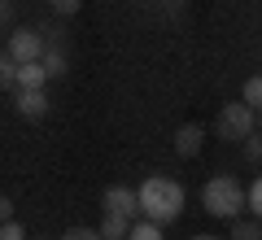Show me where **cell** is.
<instances>
[{"instance_id":"cell-20","label":"cell","mask_w":262,"mask_h":240,"mask_svg":"<svg viewBox=\"0 0 262 240\" xmlns=\"http://www.w3.org/2000/svg\"><path fill=\"white\" fill-rule=\"evenodd\" d=\"M13 219V201H9V197H0V223H9Z\"/></svg>"},{"instance_id":"cell-23","label":"cell","mask_w":262,"mask_h":240,"mask_svg":"<svg viewBox=\"0 0 262 240\" xmlns=\"http://www.w3.org/2000/svg\"><path fill=\"white\" fill-rule=\"evenodd\" d=\"M258 223H262V219H258ZM258 240H262V231H258Z\"/></svg>"},{"instance_id":"cell-11","label":"cell","mask_w":262,"mask_h":240,"mask_svg":"<svg viewBox=\"0 0 262 240\" xmlns=\"http://www.w3.org/2000/svg\"><path fill=\"white\" fill-rule=\"evenodd\" d=\"M0 88H5V92L18 88V61H13L9 53H0Z\"/></svg>"},{"instance_id":"cell-12","label":"cell","mask_w":262,"mask_h":240,"mask_svg":"<svg viewBox=\"0 0 262 240\" xmlns=\"http://www.w3.org/2000/svg\"><path fill=\"white\" fill-rule=\"evenodd\" d=\"M262 223L258 219H232V240H258Z\"/></svg>"},{"instance_id":"cell-8","label":"cell","mask_w":262,"mask_h":240,"mask_svg":"<svg viewBox=\"0 0 262 240\" xmlns=\"http://www.w3.org/2000/svg\"><path fill=\"white\" fill-rule=\"evenodd\" d=\"M48 83V70H44V61H22L18 66V88H44ZM13 88V92H18Z\"/></svg>"},{"instance_id":"cell-5","label":"cell","mask_w":262,"mask_h":240,"mask_svg":"<svg viewBox=\"0 0 262 240\" xmlns=\"http://www.w3.org/2000/svg\"><path fill=\"white\" fill-rule=\"evenodd\" d=\"M101 205H105V214H122V219H136V214H140V197H136V188H127V184L105 188Z\"/></svg>"},{"instance_id":"cell-13","label":"cell","mask_w":262,"mask_h":240,"mask_svg":"<svg viewBox=\"0 0 262 240\" xmlns=\"http://www.w3.org/2000/svg\"><path fill=\"white\" fill-rule=\"evenodd\" d=\"M245 210H249L253 219H262V175L253 179L249 188H245Z\"/></svg>"},{"instance_id":"cell-24","label":"cell","mask_w":262,"mask_h":240,"mask_svg":"<svg viewBox=\"0 0 262 240\" xmlns=\"http://www.w3.org/2000/svg\"><path fill=\"white\" fill-rule=\"evenodd\" d=\"M39 240H44V236H39Z\"/></svg>"},{"instance_id":"cell-17","label":"cell","mask_w":262,"mask_h":240,"mask_svg":"<svg viewBox=\"0 0 262 240\" xmlns=\"http://www.w3.org/2000/svg\"><path fill=\"white\" fill-rule=\"evenodd\" d=\"M241 144H245V157L249 162H262V136H245Z\"/></svg>"},{"instance_id":"cell-15","label":"cell","mask_w":262,"mask_h":240,"mask_svg":"<svg viewBox=\"0 0 262 240\" xmlns=\"http://www.w3.org/2000/svg\"><path fill=\"white\" fill-rule=\"evenodd\" d=\"M241 101L249 105V110H262V74H253L249 83H245V92H241Z\"/></svg>"},{"instance_id":"cell-10","label":"cell","mask_w":262,"mask_h":240,"mask_svg":"<svg viewBox=\"0 0 262 240\" xmlns=\"http://www.w3.org/2000/svg\"><path fill=\"white\" fill-rule=\"evenodd\" d=\"M39 61H44L48 79H61V74H66V53H61V48H44V57H39Z\"/></svg>"},{"instance_id":"cell-21","label":"cell","mask_w":262,"mask_h":240,"mask_svg":"<svg viewBox=\"0 0 262 240\" xmlns=\"http://www.w3.org/2000/svg\"><path fill=\"white\" fill-rule=\"evenodd\" d=\"M9 18H13V5H9V0H0V27H5Z\"/></svg>"},{"instance_id":"cell-4","label":"cell","mask_w":262,"mask_h":240,"mask_svg":"<svg viewBox=\"0 0 262 240\" xmlns=\"http://www.w3.org/2000/svg\"><path fill=\"white\" fill-rule=\"evenodd\" d=\"M44 35H39V31H27V27H18V31H13V35H9V44H5V53H9L13 57V61H39V57H44Z\"/></svg>"},{"instance_id":"cell-3","label":"cell","mask_w":262,"mask_h":240,"mask_svg":"<svg viewBox=\"0 0 262 240\" xmlns=\"http://www.w3.org/2000/svg\"><path fill=\"white\" fill-rule=\"evenodd\" d=\"M253 118H258V110H249L245 101H227L214 118V131H219V140H236L241 144L245 136H253Z\"/></svg>"},{"instance_id":"cell-22","label":"cell","mask_w":262,"mask_h":240,"mask_svg":"<svg viewBox=\"0 0 262 240\" xmlns=\"http://www.w3.org/2000/svg\"><path fill=\"white\" fill-rule=\"evenodd\" d=\"M192 240H219V236H192Z\"/></svg>"},{"instance_id":"cell-19","label":"cell","mask_w":262,"mask_h":240,"mask_svg":"<svg viewBox=\"0 0 262 240\" xmlns=\"http://www.w3.org/2000/svg\"><path fill=\"white\" fill-rule=\"evenodd\" d=\"M0 240H27V231H22V223H0Z\"/></svg>"},{"instance_id":"cell-14","label":"cell","mask_w":262,"mask_h":240,"mask_svg":"<svg viewBox=\"0 0 262 240\" xmlns=\"http://www.w3.org/2000/svg\"><path fill=\"white\" fill-rule=\"evenodd\" d=\"M127 240H162V227L158 223H131V231H127Z\"/></svg>"},{"instance_id":"cell-1","label":"cell","mask_w":262,"mask_h":240,"mask_svg":"<svg viewBox=\"0 0 262 240\" xmlns=\"http://www.w3.org/2000/svg\"><path fill=\"white\" fill-rule=\"evenodd\" d=\"M136 197H140V214L149 223H158V227H170L184 214V188L175 179H166V175H149L136 188Z\"/></svg>"},{"instance_id":"cell-16","label":"cell","mask_w":262,"mask_h":240,"mask_svg":"<svg viewBox=\"0 0 262 240\" xmlns=\"http://www.w3.org/2000/svg\"><path fill=\"white\" fill-rule=\"evenodd\" d=\"M53 5V13H61V18H75L79 9H83V0H48Z\"/></svg>"},{"instance_id":"cell-18","label":"cell","mask_w":262,"mask_h":240,"mask_svg":"<svg viewBox=\"0 0 262 240\" xmlns=\"http://www.w3.org/2000/svg\"><path fill=\"white\" fill-rule=\"evenodd\" d=\"M61 240H101V231L96 227H70V231H61Z\"/></svg>"},{"instance_id":"cell-6","label":"cell","mask_w":262,"mask_h":240,"mask_svg":"<svg viewBox=\"0 0 262 240\" xmlns=\"http://www.w3.org/2000/svg\"><path fill=\"white\" fill-rule=\"evenodd\" d=\"M13 105H18L22 118L35 122V118H44V114H48V92H44V88H18V101H13Z\"/></svg>"},{"instance_id":"cell-7","label":"cell","mask_w":262,"mask_h":240,"mask_svg":"<svg viewBox=\"0 0 262 240\" xmlns=\"http://www.w3.org/2000/svg\"><path fill=\"white\" fill-rule=\"evenodd\" d=\"M201 144H206V127H201V122H184V127L175 131V153L179 157H196Z\"/></svg>"},{"instance_id":"cell-9","label":"cell","mask_w":262,"mask_h":240,"mask_svg":"<svg viewBox=\"0 0 262 240\" xmlns=\"http://www.w3.org/2000/svg\"><path fill=\"white\" fill-rule=\"evenodd\" d=\"M131 223H136V219H122V214H105L96 231H101V240H127Z\"/></svg>"},{"instance_id":"cell-2","label":"cell","mask_w":262,"mask_h":240,"mask_svg":"<svg viewBox=\"0 0 262 240\" xmlns=\"http://www.w3.org/2000/svg\"><path fill=\"white\" fill-rule=\"evenodd\" d=\"M201 205H206V214H214V219H241L245 214V188L236 175H210L206 188H201Z\"/></svg>"}]
</instances>
